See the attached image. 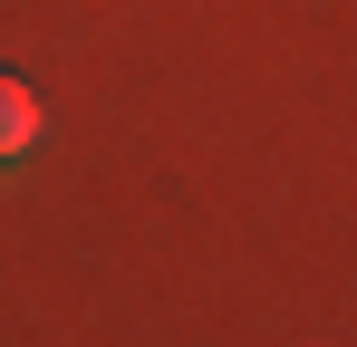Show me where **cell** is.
Wrapping results in <instances>:
<instances>
[{
    "label": "cell",
    "mask_w": 357,
    "mask_h": 347,
    "mask_svg": "<svg viewBox=\"0 0 357 347\" xmlns=\"http://www.w3.org/2000/svg\"><path fill=\"white\" fill-rule=\"evenodd\" d=\"M29 145H39V97H29L20 77H0V174L29 164Z\"/></svg>",
    "instance_id": "6da1fadb"
}]
</instances>
